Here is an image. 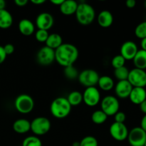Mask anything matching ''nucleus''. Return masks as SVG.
I'll return each instance as SVG.
<instances>
[{"mask_svg":"<svg viewBox=\"0 0 146 146\" xmlns=\"http://www.w3.org/2000/svg\"><path fill=\"white\" fill-rule=\"evenodd\" d=\"M78 50L76 46L71 44L63 43L55 50V61L63 67L73 66L78 59Z\"/></svg>","mask_w":146,"mask_h":146,"instance_id":"nucleus-1","label":"nucleus"},{"mask_svg":"<svg viewBox=\"0 0 146 146\" xmlns=\"http://www.w3.org/2000/svg\"><path fill=\"white\" fill-rule=\"evenodd\" d=\"M77 21L80 24L88 26L92 24L96 17V11L91 4L86 2L78 3L75 13Z\"/></svg>","mask_w":146,"mask_h":146,"instance_id":"nucleus-2","label":"nucleus"},{"mask_svg":"<svg viewBox=\"0 0 146 146\" xmlns=\"http://www.w3.org/2000/svg\"><path fill=\"white\" fill-rule=\"evenodd\" d=\"M71 111V106L66 97H58L51 102L50 111L55 118L61 119L68 116Z\"/></svg>","mask_w":146,"mask_h":146,"instance_id":"nucleus-3","label":"nucleus"},{"mask_svg":"<svg viewBox=\"0 0 146 146\" xmlns=\"http://www.w3.org/2000/svg\"><path fill=\"white\" fill-rule=\"evenodd\" d=\"M14 107L20 113L28 114L34 108V101L31 96L28 94H21L16 98Z\"/></svg>","mask_w":146,"mask_h":146,"instance_id":"nucleus-4","label":"nucleus"},{"mask_svg":"<svg viewBox=\"0 0 146 146\" xmlns=\"http://www.w3.org/2000/svg\"><path fill=\"white\" fill-rule=\"evenodd\" d=\"M51 127V121L46 117H36L31 122V131L36 136L46 134L50 131Z\"/></svg>","mask_w":146,"mask_h":146,"instance_id":"nucleus-5","label":"nucleus"},{"mask_svg":"<svg viewBox=\"0 0 146 146\" xmlns=\"http://www.w3.org/2000/svg\"><path fill=\"white\" fill-rule=\"evenodd\" d=\"M101 110L106 114L107 116H112L119 111L120 104L116 97L109 95L101 100Z\"/></svg>","mask_w":146,"mask_h":146,"instance_id":"nucleus-6","label":"nucleus"},{"mask_svg":"<svg viewBox=\"0 0 146 146\" xmlns=\"http://www.w3.org/2000/svg\"><path fill=\"white\" fill-rule=\"evenodd\" d=\"M100 76L98 72L94 69H85L79 73L78 80L80 84L86 88L96 86Z\"/></svg>","mask_w":146,"mask_h":146,"instance_id":"nucleus-7","label":"nucleus"},{"mask_svg":"<svg viewBox=\"0 0 146 146\" xmlns=\"http://www.w3.org/2000/svg\"><path fill=\"white\" fill-rule=\"evenodd\" d=\"M128 81L133 87L145 88L146 86V72L145 70L133 68L129 71Z\"/></svg>","mask_w":146,"mask_h":146,"instance_id":"nucleus-8","label":"nucleus"},{"mask_svg":"<svg viewBox=\"0 0 146 146\" xmlns=\"http://www.w3.org/2000/svg\"><path fill=\"white\" fill-rule=\"evenodd\" d=\"M83 101L89 107H94L101 101V94L96 86L86 88L83 93Z\"/></svg>","mask_w":146,"mask_h":146,"instance_id":"nucleus-9","label":"nucleus"},{"mask_svg":"<svg viewBox=\"0 0 146 146\" xmlns=\"http://www.w3.org/2000/svg\"><path fill=\"white\" fill-rule=\"evenodd\" d=\"M127 139L131 146H144L146 142V132L141 127H135L129 131Z\"/></svg>","mask_w":146,"mask_h":146,"instance_id":"nucleus-10","label":"nucleus"},{"mask_svg":"<svg viewBox=\"0 0 146 146\" xmlns=\"http://www.w3.org/2000/svg\"><path fill=\"white\" fill-rule=\"evenodd\" d=\"M36 61L41 66H49L55 61V50L47 46L40 48L36 54Z\"/></svg>","mask_w":146,"mask_h":146,"instance_id":"nucleus-11","label":"nucleus"},{"mask_svg":"<svg viewBox=\"0 0 146 146\" xmlns=\"http://www.w3.org/2000/svg\"><path fill=\"white\" fill-rule=\"evenodd\" d=\"M109 133L114 140L117 141H123L128 138L129 131L125 123L114 122L110 126Z\"/></svg>","mask_w":146,"mask_h":146,"instance_id":"nucleus-12","label":"nucleus"},{"mask_svg":"<svg viewBox=\"0 0 146 146\" xmlns=\"http://www.w3.org/2000/svg\"><path fill=\"white\" fill-rule=\"evenodd\" d=\"M54 19L53 16L48 12H42L36 19V26L38 29L48 31L54 25Z\"/></svg>","mask_w":146,"mask_h":146,"instance_id":"nucleus-13","label":"nucleus"},{"mask_svg":"<svg viewBox=\"0 0 146 146\" xmlns=\"http://www.w3.org/2000/svg\"><path fill=\"white\" fill-rule=\"evenodd\" d=\"M138 51V46L132 41H127L121 47V55L125 61L133 60Z\"/></svg>","mask_w":146,"mask_h":146,"instance_id":"nucleus-14","label":"nucleus"},{"mask_svg":"<svg viewBox=\"0 0 146 146\" xmlns=\"http://www.w3.org/2000/svg\"><path fill=\"white\" fill-rule=\"evenodd\" d=\"M114 87H115V95L117 96V97L122 99L129 98L131 91L133 88L128 80L118 81Z\"/></svg>","mask_w":146,"mask_h":146,"instance_id":"nucleus-15","label":"nucleus"},{"mask_svg":"<svg viewBox=\"0 0 146 146\" xmlns=\"http://www.w3.org/2000/svg\"><path fill=\"white\" fill-rule=\"evenodd\" d=\"M129 98L133 104L139 106L146 100V91L145 88L133 87L129 96Z\"/></svg>","mask_w":146,"mask_h":146,"instance_id":"nucleus-16","label":"nucleus"},{"mask_svg":"<svg viewBox=\"0 0 146 146\" xmlns=\"http://www.w3.org/2000/svg\"><path fill=\"white\" fill-rule=\"evenodd\" d=\"M97 21L100 27L103 28H108L113 23V16L108 10H103L97 17Z\"/></svg>","mask_w":146,"mask_h":146,"instance_id":"nucleus-17","label":"nucleus"},{"mask_svg":"<svg viewBox=\"0 0 146 146\" xmlns=\"http://www.w3.org/2000/svg\"><path fill=\"white\" fill-rule=\"evenodd\" d=\"M18 29L19 32L22 35L29 36L34 34L35 31V25L31 20L23 19L19 22Z\"/></svg>","mask_w":146,"mask_h":146,"instance_id":"nucleus-18","label":"nucleus"},{"mask_svg":"<svg viewBox=\"0 0 146 146\" xmlns=\"http://www.w3.org/2000/svg\"><path fill=\"white\" fill-rule=\"evenodd\" d=\"M13 130L19 134H24L31 131V122L25 118L16 120L13 123Z\"/></svg>","mask_w":146,"mask_h":146,"instance_id":"nucleus-19","label":"nucleus"},{"mask_svg":"<svg viewBox=\"0 0 146 146\" xmlns=\"http://www.w3.org/2000/svg\"><path fill=\"white\" fill-rule=\"evenodd\" d=\"M78 3L74 0H64L59 7L60 11L64 15L71 16L75 14Z\"/></svg>","mask_w":146,"mask_h":146,"instance_id":"nucleus-20","label":"nucleus"},{"mask_svg":"<svg viewBox=\"0 0 146 146\" xmlns=\"http://www.w3.org/2000/svg\"><path fill=\"white\" fill-rule=\"evenodd\" d=\"M13 24V17L7 9L0 10V29H7Z\"/></svg>","mask_w":146,"mask_h":146,"instance_id":"nucleus-21","label":"nucleus"},{"mask_svg":"<svg viewBox=\"0 0 146 146\" xmlns=\"http://www.w3.org/2000/svg\"><path fill=\"white\" fill-rule=\"evenodd\" d=\"M46 46L56 50L63 44V38L60 34L53 33L48 35V38L45 42Z\"/></svg>","mask_w":146,"mask_h":146,"instance_id":"nucleus-22","label":"nucleus"},{"mask_svg":"<svg viewBox=\"0 0 146 146\" xmlns=\"http://www.w3.org/2000/svg\"><path fill=\"white\" fill-rule=\"evenodd\" d=\"M134 66L136 68L145 70L146 69V51L141 49L138 50L136 55L133 59Z\"/></svg>","mask_w":146,"mask_h":146,"instance_id":"nucleus-23","label":"nucleus"},{"mask_svg":"<svg viewBox=\"0 0 146 146\" xmlns=\"http://www.w3.org/2000/svg\"><path fill=\"white\" fill-rule=\"evenodd\" d=\"M97 85L102 91H108L114 88V81L111 77L108 76H102L99 78Z\"/></svg>","mask_w":146,"mask_h":146,"instance_id":"nucleus-24","label":"nucleus"},{"mask_svg":"<svg viewBox=\"0 0 146 146\" xmlns=\"http://www.w3.org/2000/svg\"><path fill=\"white\" fill-rule=\"evenodd\" d=\"M66 98L71 107L80 105L83 101L82 94L77 91H74L70 93Z\"/></svg>","mask_w":146,"mask_h":146,"instance_id":"nucleus-25","label":"nucleus"},{"mask_svg":"<svg viewBox=\"0 0 146 146\" xmlns=\"http://www.w3.org/2000/svg\"><path fill=\"white\" fill-rule=\"evenodd\" d=\"M108 116L106 114L101 110H97L94 111L91 115V120L95 124H103L106 121Z\"/></svg>","mask_w":146,"mask_h":146,"instance_id":"nucleus-26","label":"nucleus"},{"mask_svg":"<svg viewBox=\"0 0 146 146\" xmlns=\"http://www.w3.org/2000/svg\"><path fill=\"white\" fill-rule=\"evenodd\" d=\"M129 71L128 68L124 66L114 70V76H115V78L118 80V81H125V80H128Z\"/></svg>","mask_w":146,"mask_h":146,"instance_id":"nucleus-27","label":"nucleus"},{"mask_svg":"<svg viewBox=\"0 0 146 146\" xmlns=\"http://www.w3.org/2000/svg\"><path fill=\"white\" fill-rule=\"evenodd\" d=\"M64 74L66 78H68V79L74 80L78 78L79 73H78L76 68L73 65L68 67H65L64 70Z\"/></svg>","mask_w":146,"mask_h":146,"instance_id":"nucleus-28","label":"nucleus"},{"mask_svg":"<svg viewBox=\"0 0 146 146\" xmlns=\"http://www.w3.org/2000/svg\"><path fill=\"white\" fill-rule=\"evenodd\" d=\"M22 146H42L41 139L36 135H30L24 138Z\"/></svg>","mask_w":146,"mask_h":146,"instance_id":"nucleus-29","label":"nucleus"},{"mask_svg":"<svg viewBox=\"0 0 146 146\" xmlns=\"http://www.w3.org/2000/svg\"><path fill=\"white\" fill-rule=\"evenodd\" d=\"M135 35L140 39L146 38V21L137 25L135 29Z\"/></svg>","mask_w":146,"mask_h":146,"instance_id":"nucleus-30","label":"nucleus"},{"mask_svg":"<svg viewBox=\"0 0 146 146\" xmlns=\"http://www.w3.org/2000/svg\"><path fill=\"white\" fill-rule=\"evenodd\" d=\"M79 143L80 146H98V141L92 135L84 137Z\"/></svg>","mask_w":146,"mask_h":146,"instance_id":"nucleus-31","label":"nucleus"},{"mask_svg":"<svg viewBox=\"0 0 146 146\" xmlns=\"http://www.w3.org/2000/svg\"><path fill=\"white\" fill-rule=\"evenodd\" d=\"M125 60L124 59L123 57L121 55V54H118V55L115 56L113 58L112 61H111V65L115 69L118 68H121L125 66Z\"/></svg>","mask_w":146,"mask_h":146,"instance_id":"nucleus-32","label":"nucleus"},{"mask_svg":"<svg viewBox=\"0 0 146 146\" xmlns=\"http://www.w3.org/2000/svg\"><path fill=\"white\" fill-rule=\"evenodd\" d=\"M48 31L42 29H38L36 31L35 34V38L37 41L40 43H45L48 38Z\"/></svg>","mask_w":146,"mask_h":146,"instance_id":"nucleus-33","label":"nucleus"},{"mask_svg":"<svg viewBox=\"0 0 146 146\" xmlns=\"http://www.w3.org/2000/svg\"><path fill=\"white\" fill-rule=\"evenodd\" d=\"M114 118H115V122L124 123L125 119H126V115H125V113L122 112V111H118L114 115Z\"/></svg>","mask_w":146,"mask_h":146,"instance_id":"nucleus-34","label":"nucleus"},{"mask_svg":"<svg viewBox=\"0 0 146 146\" xmlns=\"http://www.w3.org/2000/svg\"><path fill=\"white\" fill-rule=\"evenodd\" d=\"M4 48V51H5L7 56L11 55L14 52V50H15V48H14V46L11 44H7L3 46Z\"/></svg>","mask_w":146,"mask_h":146,"instance_id":"nucleus-35","label":"nucleus"},{"mask_svg":"<svg viewBox=\"0 0 146 146\" xmlns=\"http://www.w3.org/2000/svg\"><path fill=\"white\" fill-rule=\"evenodd\" d=\"M7 56L4 51V48H3L2 46L0 45V64H3L5 61Z\"/></svg>","mask_w":146,"mask_h":146,"instance_id":"nucleus-36","label":"nucleus"},{"mask_svg":"<svg viewBox=\"0 0 146 146\" xmlns=\"http://www.w3.org/2000/svg\"><path fill=\"white\" fill-rule=\"evenodd\" d=\"M14 3H15V4L17 7H25L28 4V1L27 0H15Z\"/></svg>","mask_w":146,"mask_h":146,"instance_id":"nucleus-37","label":"nucleus"},{"mask_svg":"<svg viewBox=\"0 0 146 146\" xmlns=\"http://www.w3.org/2000/svg\"><path fill=\"white\" fill-rule=\"evenodd\" d=\"M125 5L128 8L133 9L136 5V1L135 0H127L126 2H125Z\"/></svg>","mask_w":146,"mask_h":146,"instance_id":"nucleus-38","label":"nucleus"},{"mask_svg":"<svg viewBox=\"0 0 146 146\" xmlns=\"http://www.w3.org/2000/svg\"><path fill=\"white\" fill-rule=\"evenodd\" d=\"M140 127H141L144 131H145L146 132V114L143 115V117L142 119H141V126Z\"/></svg>","mask_w":146,"mask_h":146,"instance_id":"nucleus-39","label":"nucleus"},{"mask_svg":"<svg viewBox=\"0 0 146 146\" xmlns=\"http://www.w3.org/2000/svg\"><path fill=\"white\" fill-rule=\"evenodd\" d=\"M139 106H140V109H141V111L145 115L146 114V100H145L142 104H140Z\"/></svg>","mask_w":146,"mask_h":146,"instance_id":"nucleus-40","label":"nucleus"},{"mask_svg":"<svg viewBox=\"0 0 146 146\" xmlns=\"http://www.w3.org/2000/svg\"><path fill=\"white\" fill-rule=\"evenodd\" d=\"M45 0H31V2L35 5H41V4L45 3Z\"/></svg>","mask_w":146,"mask_h":146,"instance_id":"nucleus-41","label":"nucleus"},{"mask_svg":"<svg viewBox=\"0 0 146 146\" xmlns=\"http://www.w3.org/2000/svg\"><path fill=\"white\" fill-rule=\"evenodd\" d=\"M141 49L146 51V38L141 39Z\"/></svg>","mask_w":146,"mask_h":146,"instance_id":"nucleus-42","label":"nucleus"},{"mask_svg":"<svg viewBox=\"0 0 146 146\" xmlns=\"http://www.w3.org/2000/svg\"><path fill=\"white\" fill-rule=\"evenodd\" d=\"M63 1H64V0H51V2L54 5L58 6V7L61 6V4H62Z\"/></svg>","mask_w":146,"mask_h":146,"instance_id":"nucleus-43","label":"nucleus"},{"mask_svg":"<svg viewBox=\"0 0 146 146\" xmlns=\"http://www.w3.org/2000/svg\"><path fill=\"white\" fill-rule=\"evenodd\" d=\"M6 1L4 0H0V10L5 9Z\"/></svg>","mask_w":146,"mask_h":146,"instance_id":"nucleus-44","label":"nucleus"},{"mask_svg":"<svg viewBox=\"0 0 146 146\" xmlns=\"http://www.w3.org/2000/svg\"><path fill=\"white\" fill-rule=\"evenodd\" d=\"M72 146H80V143L79 142H74V143H73Z\"/></svg>","mask_w":146,"mask_h":146,"instance_id":"nucleus-45","label":"nucleus"},{"mask_svg":"<svg viewBox=\"0 0 146 146\" xmlns=\"http://www.w3.org/2000/svg\"><path fill=\"white\" fill-rule=\"evenodd\" d=\"M144 5H145V8L146 9V1H145V4H144Z\"/></svg>","mask_w":146,"mask_h":146,"instance_id":"nucleus-46","label":"nucleus"},{"mask_svg":"<svg viewBox=\"0 0 146 146\" xmlns=\"http://www.w3.org/2000/svg\"><path fill=\"white\" fill-rule=\"evenodd\" d=\"M144 146H146V142H145V145H144Z\"/></svg>","mask_w":146,"mask_h":146,"instance_id":"nucleus-47","label":"nucleus"}]
</instances>
